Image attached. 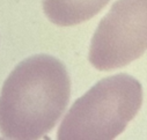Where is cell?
<instances>
[{"mask_svg":"<svg viewBox=\"0 0 147 140\" xmlns=\"http://www.w3.org/2000/svg\"><path fill=\"white\" fill-rule=\"evenodd\" d=\"M71 97L65 65L49 55L21 61L0 94V132L4 138L35 140L49 133Z\"/></svg>","mask_w":147,"mask_h":140,"instance_id":"cell-1","label":"cell"},{"mask_svg":"<svg viewBox=\"0 0 147 140\" xmlns=\"http://www.w3.org/2000/svg\"><path fill=\"white\" fill-rule=\"evenodd\" d=\"M142 88L121 73L98 81L71 107L58 129L60 140H111L138 114Z\"/></svg>","mask_w":147,"mask_h":140,"instance_id":"cell-2","label":"cell"},{"mask_svg":"<svg viewBox=\"0 0 147 140\" xmlns=\"http://www.w3.org/2000/svg\"><path fill=\"white\" fill-rule=\"evenodd\" d=\"M147 50V0H117L92 38L88 59L98 71L129 65Z\"/></svg>","mask_w":147,"mask_h":140,"instance_id":"cell-3","label":"cell"},{"mask_svg":"<svg viewBox=\"0 0 147 140\" xmlns=\"http://www.w3.org/2000/svg\"><path fill=\"white\" fill-rule=\"evenodd\" d=\"M110 0H43L48 19L60 27L82 23L95 16Z\"/></svg>","mask_w":147,"mask_h":140,"instance_id":"cell-4","label":"cell"}]
</instances>
